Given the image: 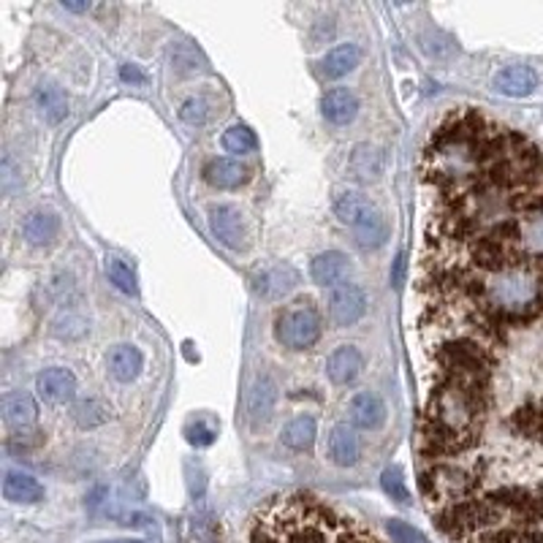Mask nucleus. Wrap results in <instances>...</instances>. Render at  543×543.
I'll list each match as a JSON object with an SVG mask.
<instances>
[{
  "instance_id": "f257e3e1",
  "label": "nucleus",
  "mask_w": 543,
  "mask_h": 543,
  "mask_svg": "<svg viewBox=\"0 0 543 543\" xmlns=\"http://www.w3.org/2000/svg\"><path fill=\"white\" fill-rule=\"evenodd\" d=\"M332 209L340 218L343 226H348L356 236V242L367 250H378L388 239V223L383 212L375 207L372 199H367L361 191L353 188H337L332 196Z\"/></svg>"
},
{
  "instance_id": "0eeeda50",
  "label": "nucleus",
  "mask_w": 543,
  "mask_h": 543,
  "mask_svg": "<svg viewBox=\"0 0 543 543\" xmlns=\"http://www.w3.org/2000/svg\"><path fill=\"white\" fill-rule=\"evenodd\" d=\"M209 231L228 250H242L247 245L245 218L231 204H218V207L209 209Z\"/></svg>"
},
{
  "instance_id": "c85d7f7f",
  "label": "nucleus",
  "mask_w": 543,
  "mask_h": 543,
  "mask_svg": "<svg viewBox=\"0 0 543 543\" xmlns=\"http://www.w3.org/2000/svg\"><path fill=\"white\" fill-rule=\"evenodd\" d=\"M220 145L226 153H234V156H247L258 147V139L255 133L247 128V125H231L223 136H220Z\"/></svg>"
},
{
  "instance_id": "f03ea898",
  "label": "nucleus",
  "mask_w": 543,
  "mask_h": 543,
  "mask_svg": "<svg viewBox=\"0 0 543 543\" xmlns=\"http://www.w3.org/2000/svg\"><path fill=\"white\" fill-rule=\"evenodd\" d=\"M481 486V470L470 462H438L422 476V489L432 503H441L443 508L473 500L476 489Z\"/></svg>"
},
{
  "instance_id": "4468645a",
  "label": "nucleus",
  "mask_w": 543,
  "mask_h": 543,
  "mask_svg": "<svg viewBox=\"0 0 543 543\" xmlns=\"http://www.w3.org/2000/svg\"><path fill=\"white\" fill-rule=\"evenodd\" d=\"M326 454L334 465L340 467H353L361 457V441L353 427L348 424H334L326 441Z\"/></svg>"
},
{
  "instance_id": "bb28decb",
  "label": "nucleus",
  "mask_w": 543,
  "mask_h": 543,
  "mask_svg": "<svg viewBox=\"0 0 543 543\" xmlns=\"http://www.w3.org/2000/svg\"><path fill=\"white\" fill-rule=\"evenodd\" d=\"M106 275H109V283L128 294V297H136L139 294V280H136V272L128 261H122L120 255H109L106 258Z\"/></svg>"
},
{
  "instance_id": "2eb2a0df",
  "label": "nucleus",
  "mask_w": 543,
  "mask_h": 543,
  "mask_svg": "<svg viewBox=\"0 0 543 543\" xmlns=\"http://www.w3.org/2000/svg\"><path fill=\"white\" fill-rule=\"evenodd\" d=\"M278 383L272 380L269 375H261L253 386H250V394H247V414H250V422H269L272 414H275L278 407Z\"/></svg>"
},
{
  "instance_id": "5701e85b",
  "label": "nucleus",
  "mask_w": 543,
  "mask_h": 543,
  "mask_svg": "<svg viewBox=\"0 0 543 543\" xmlns=\"http://www.w3.org/2000/svg\"><path fill=\"white\" fill-rule=\"evenodd\" d=\"M361 63V49L356 44H337L329 49L321 60V76L324 79H343Z\"/></svg>"
},
{
  "instance_id": "a878e982",
  "label": "nucleus",
  "mask_w": 543,
  "mask_h": 543,
  "mask_svg": "<svg viewBox=\"0 0 543 543\" xmlns=\"http://www.w3.org/2000/svg\"><path fill=\"white\" fill-rule=\"evenodd\" d=\"M71 419L74 424H79L82 430H93V427H101L111 419V407L101 399H79L74 407H71Z\"/></svg>"
},
{
  "instance_id": "1a4fd4ad",
  "label": "nucleus",
  "mask_w": 543,
  "mask_h": 543,
  "mask_svg": "<svg viewBox=\"0 0 543 543\" xmlns=\"http://www.w3.org/2000/svg\"><path fill=\"white\" fill-rule=\"evenodd\" d=\"M386 402L375 391H359L348 402V416L351 424L359 430H380L386 422Z\"/></svg>"
},
{
  "instance_id": "473e14b6",
  "label": "nucleus",
  "mask_w": 543,
  "mask_h": 543,
  "mask_svg": "<svg viewBox=\"0 0 543 543\" xmlns=\"http://www.w3.org/2000/svg\"><path fill=\"white\" fill-rule=\"evenodd\" d=\"M207 117H209V106H207L204 98H188V101L180 106V120L188 122V125H193V128L204 125Z\"/></svg>"
},
{
  "instance_id": "6ab92c4d",
  "label": "nucleus",
  "mask_w": 543,
  "mask_h": 543,
  "mask_svg": "<svg viewBox=\"0 0 543 543\" xmlns=\"http://www.w3.org/2000/svg\"><path fill=\"white\" fill-rule=\"evenodd\" d=\"M538 87V74L530 66H505L494 76V90L508 98H527Z\"/></svg>"
},
{
  "instance_id": "f8f14e48",
  "label": "nucleus",
  "mask_w": 543,
  "mask_h": 543,
  "mask_svg": "<svg viewBox=\"0 0 543 543\" xmlns=\"http://www.w3.org/2000/svg\"><path fill=\"white\" fill-rule=\"evenodd\" d=\"M321 114L332 125H348L359 114V98L348 87H329L321 95Z\"/></svg>"
},
{
  "instance_id": "2f4dec72",
  "label": "nucleus",
  "mask_w": 543,
  "mask_h": 543,
  "mask_svg": "<svg viewBox=\"0 0 543 543\" xmlns=\"http://www.w3.org/2000/svg\"><path fill=\"white\" fill-rule=\"evenodd\" d=\"M386 530H388V535H391L394 543H430L424 538V532H419L416 527H411V524L402 521V519H388Z\"/></svg>"
},
{
  "instance_id": "412c9836",
  "label": "nucleus",
  "mask_w": 543,
  "mask_h": 543,
  "mask_svg": "<svg viewBox=\"0 0 543 543\" xmlns=\"http://www.w3.org/2000/svg\"><path fill=\"white\" fill-rule=\"evenodd\" d=\"M58 234H60V220L52 212L36 209V212H28L22 220V236L28 245H36V247L52 245Z\"/></svg>"
},
{
  "instance_id": "72a5a7b5",
  "label": "nucleus",
  "mask_w": 543,
  "mask_h": 543,
  "mask_svg": "<svg viewBox=\"0 0 543 543\" xmlns=\"http://www.w3.org/2000/svg\"><path fill=\"white\" fill-rule=\"evenodd\" d=\"M215 435H218V430L209 427L207 422H196V424L185 427V438H188V443L196 446V449L212 446V443H215Z\"/></svg>"
},
{
  "instance_id": "6e6552de",
  "label": "nucleus",
  "mask_w": 543,
  "mask_h": 543,
  "mask_svg": "<svg viewBox=\"0 0 543 543\" xmlns=\"http://www.w3.org/2000/svg\"><path fill=\"white\" fill-rule=\"evenodd\" d=\"M36 391L49 405H66L76 396V375L66 367H49L36 378Z\"/></svg>"
},
{
  "instance_id": "dca6fc26",
  "label": "nucleus",
  "mask_w": 543,
  "mask_h": 543,
  "mask_svg": "<svg viewBox=\"0 0 543 543\" xmlns=\"http://www.w3.org/2000/svg\"><path fill=\"white\" fill-rule=\"evenodd\" d=\"M511 430L527 441L543 443V396H532L516 407L511 414Z\"/></svg>"
},
{
  "instance_id": "4be33fe9",
  "label": "nucleus",
  "mask_w": 543,
  "mask_h": 543,
  "mask_svg": "<svg viewBox=\"0 0 543 543\" xmlns=\"http://www.w3.org/2000/svg\"><path fill=\"white\" fill-rule=\"evenodd\" d=\"M4 494H6V500H12V503L33 505V503H41V500H44V486H41L31 473L9 470V473L4 476Z\"/></svg>"
},
{
  "instance_id": "9d476101",
  "label": "nucleus",
  "mask_w": 543,
  "mask_h": 543,
  "mask_svg": "<svg viewBox=\"0 0 543 543\" xmlns=\"http://www.w3.org/2000/svg\"><path fill=\"white\" fill-rule=\"evenodd\" d=\"M351 272V258L340 250H326V253H318L313 261H310V278L313 283L318 286H326V289H337Z\"/></svg>"
},
{
  "instance_id": "b1692460",
  "label": "nucleus",
  "mask_w": 543,
  "mask_h": 543,
  "mask_svg": "<svg viewBox=\"0 0 543 543\" xmlns=\"http://www.w3.org/2000/svg\"><path fill=\"white\" fill-rule=\"evenodd\" d=\"M36 106H39L41 117H44L47 122H52V125L63 122L66 114H68V98H66V93H63L58 85H52V82H44V85L36 87Z\"/></svg>"
},
{
  "instance_id": "423d86ee",
  "label": "nucleus",
  "mask_w": 543,
  "mask_h": 543,
  "mask_svg": "<svg viewBox=\"0 0 543 543\" xmlns=\"http://www.w3.org/2000/svg\"><path fill=\"white\" fill-rule=\"evenodd\" d=\"M367 294L361 286L356 283H340L337 289H332L329 294V318L334 326L348 329L353 324H359L367 313Z\"/></svg>"
},
{
  "instance_id": "a211bd4d",
  "label": "nucleus",
  "mask_w": 543,
  "mask_h": 543,
  "mask_svg": "<svg viewBox=\"0 0 543 543\" xmlns=\"http://www.w3.org/2000/svg\"><path fill=\"white\" fill-rule=\"evenodd\" d=\"M106 367H109V375H111L114 380L130 383V380H136V378L142 375V369H145V356H142L139 348H133V345H117V348L109 351Z\"/></svg>"
},
{
  "instance_id": "9b49d317",
  "label": "nucleus",
  "mask_w": 543,
  "mask_h": 543,
  "mask_svg": "<svg viewBox=\"0 0 543 543\" xmlns=\"http://www.w3.org/2000/svg\"><path fill=\"white\" fill-rule=\"evenodd\" d=\"M348 172L359 182H378L386 172V156L375 145H356L348 156Z\"/></svg>"
},
{
  "instance_id": "39448f33",
  "label": "nucleus",
  "mask_w": 543,
  "mask_h": 543,
  "mask_svg": "<svg viewBox=\"0 0 543 543\" xmlns=\"http://www.w3.org/2000/svg\"><path fill=\"white\" fill-rule=\"evenodd\" d=\"M494 500L505 508L508 516H513L521 524H535L543 519V489L535 486H505L500 492H492Z\"/></svg>"
},
{
  "instance_id": "20e7f679",
  "label": "nucleus",
  "mask_w": 543,
  "mask_h": 543,
  "mask_svg": "<svg viewBox=\"0 0 543 543\" xmlns=\"http://www.w3.org/2000/svg\"><path fill=\"white\" fill-rule=\"evenodd\" d=\"M299 280L302 278H299L297 266H291L286 261L266 263V266L255 269L253 275H250L253 294L261 297L263 302H280V299H286L291 291H297Z\"/></svg>"
},
{
  "instance_id": "aec40b11",
  "label": "nucleus",
  "mask_w": 543,
  "mask_h": 543,
  "mask_svg": "<svg viewBox=\"0 0 543 543\" xmlns=\"http://www.w3.org/2000/svg\"><path fill=\"white\" fill-rule=\"evenodd\" d=\"M4 419L14 430H28L39 419V405L28 391H9L4 396Z\"/></svg>"
},
{
  "instance_id": "7c9ffc66",
  "label": "nucleus",
  "mask_w": 543,
  "mask_h": 543,
  "mask_svg": "<svg viewBox=\"0 0 543 543\" xmlns=\"http://www.w3.org/2000/svg\"><path fill=\"white\" fill-rule=\"evenodd\" d=\"M380 484H383V492H386L394 503H399V505H407V503H411V492H407V484H405V476H402L399 467H388V470H383Z\"/></svg>"
},
{
  "instance_id": "e433bc0d",
  "label": "nucleus",
  "mask_w": 543,
  "mask_h": 543,
  "mask_svg": "<svg viewBox=\"0 0 543 543\" xmlns=\"http://www.w3.org/2000/svg\"><path fill=\"white\" fill-rule=\"evenodd\" d=\"M63 6H66L68 12H87V9H90L87 4H63Z\"/></svg>"
},
{
  "instance_id": "393cba45",
  "label": "nucleus",
  "mask_w": 543,
  "mask_h": 543,
  "mask_svg": "<svg viewBox=\"0 0 543 543\" xmlns=\"http://www.w3.org/2000/svg\"><path fill=\"white\" fill-rule=\"evenodd\" d=\"M316 435H318V424L313 416H297L294 422H289L283 427V435L280 441L294 449V451H310L313 443H316Z\"/></svg>"
},
{
  "instance_id": "ddd939ff",
  "label": "nucleus",
  "mask_w": 543,
  "mask_h": 543,
  "mask_svg": "<svg viewBox=\"0 0 543 543\" xmlns=\"http://www.w3.org/2000/svg\"><path fill=\"white\" fill-rule=\"evenodd\" d=\"M361 369H364V356L356 345H340L326 359V375L337 386L353 383L361 375Z\"/></svg>"
},
{
  "instance_id": "7ed1b4c3",
  "label": "nucleus",
  "mask_w": 543,
  "mask_h": 543,
  "mask_svg": "<svg viewBox=\"0 0 543 543\" xmlns=\"http://www.w3.org/2000/svg\"><path fill=\"white\" fill-rule=\"evenodd\" d=\"M324 321L310 302H297L286 307L275 321V340L289 351H307L321 340Z\"/></svg>"
},
{
  "instance_id": "f3484780",
  "label": "nucleus",
  "mask_w": 543,
  "mask_h": 543,
  "mask_svg": "<svg viewBox=\"0 0 543 543\" xmlns=\"http://www.w3.org/2000/svg\"><path fill=\"white\" fill-rule=\"evenodd\" d=\"M204 180L218 191H234L250 180V169L234 158H215L204 166Z\"/></svg>"
},
{
  "instance_id": "cd10ccee",
  "label": "nucleus",
  "mask_w": 543,
  "mask_h": 543,
  "mask_svg": "<svg viewBox=\"0 0 543 543\" xmlns=\"http://www.w3.org/2000/svg\"><path fill=\"white\" fill-rule=\"evenodd\" d=\"M519 245L524 255H543V212L519 218Z\"/></svg>"
},
{
  "instance_id": "c9c22d12",
  "label": "nucleus",
  "mask_w": 543,
  "mask_h": 543,
  "mask_svg": "<svg viewBox=\"0 0 543 543\" xmlns=\"http://www.w3.org/2000/svg\"><path fill=\"white\" fill-rule=\"evenodd\" d=\"M93 543H147L142 538H111V540H93Z\"/></svg>"
},
{
  "instance_id": "f704fd0d",
  "label": "nucleus",
  "mask_w": 543,
  "mask_h": 543,
  "mask_svg": "<svg viewBox=\"0 0 543 543\" xmlns=\"http://www.w3.org/2000/svg\"><path fill=\"white\" fill-rule=\"evenodd\" d=\"M120 79H122V82H130V85H145V82H147V74H145L139 66H130V63H128V66L120 68Z\"/></svg>"
},
{
  "instance_id": "c756f323",
  "label": "nucleus",
  "mask_w": 543,
  "mask_h": 543,
  "mask_svg": "<svg viewBox=\"0 0 543 543\" xmlns=\"http://www.w3.org/2000/svg\"><path fill=\"white\" fill-rule=\"evenodd\" d=\"M87 329H90L87 318H85L82 313H76V310L60 313V316L55 318V326H52L55 337H60V340H79V337L87 334Z\"/></svg>"
}]
</instances>
